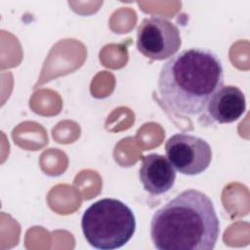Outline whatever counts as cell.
Instances as JSON below:
<instances>
[{"mask_svg": "<svg viewBox=\"0 0 250 250\" xmlns=\"http://www.w3.org/2000/svg\"><path fill=\"white\" fill-rule=\"evenodd\" d=\"M220 58L205 48H190L171 57L161 67L157 88L165 106L180 116L204 113L214 94L224 86Z\"/></svg>", "mask_w": 250, "mask_h": 250, "instance_id": "obj_1", "label": "cell"}, {"mask_svg": "<svg viewBox=\"0 0 250 250\" xmlns=\"http://www.w3.org/2000/svg\"><path fill=\"white\" fill-rule=\"evenodd\" d=\"M220 222L212 200L188 188L168 201L152 216L150 237L159 250H212Z\"/></svg>", "mask_w": 250, "mask_h": 250, "instance_id": "obj_2", "label": "cell"}, {"mask_svg": "<svg viewBox=\"0 0 250 250\" xmlns=\"http://www.w3.org/2000/svg\"><path fill=\"white\" fill-rule=\"evenodd\" d=\"M87 242L97 249H117L125 245L136 229L133 211L122 201L103 198L92 203L81 219Z\"/></svg>", "mask_w": 250, "mask_h": 250, "instance_id": "obj_3", "label": "cell"}, {"mask_svg": "<svg viewBox=\"0 0 250 250\" xmlns=\"http://www.w3.org/2000/svg\"><path fill=\"white\" fill-rule=\"evenodd\" d=\"M182 44L179 28L169 20L151 16L142 21L137 29V49L150 60L173 57Z\"/></svg>", "mask_w": 250, "mask_h": 250, "instance_id": "obj_4", "label": "cell"}, {"mask_svg": "<svg viewBox=\"0 0 250 250\" xmlns=\"http://www.w3.org/2000/svg\"><path fill=\"white\" fill-rule=\"evenodd\" d=\"M167 157L181 174L194 176L204 172L212 160L210 145L200 137L178 133L171 136L166 144Z\"/></svg>", "mask_w": 250, "mask_h": 250, "instance_id": "obj_5", "label": "cell"}, {"mask_svg": "<svg viewBox=\"0 0 250 250\" xmlns=\"http://www.w3.org/2000/svg\"><path fill=\"white\" fill-rule=\"evenodd\" d=\"M139 177L147 192L159 195L166 193L173 188L176 180V170L166 156L149 153L142 158Z\"/></svg>", "mask_w": 250, "mask_h": 250, "instance_id": "obj_6", "label": "cell"}, {"mask_svg": "<svg viewBox=\"0 0 250 250\" xmlns=\"http://www.w3.org/2000/svg\"><path fill=\"white\" fill-rule=\"evenodd\" d=\"M246 109L243 92L232 85L220 88L209 101L204 112L210 120L223 124L237 120Z\"/></svg>", "mask_w": 250, "mask_h": 250, "instance_id": "obj_7", "label": "cell"}]
</instances>
